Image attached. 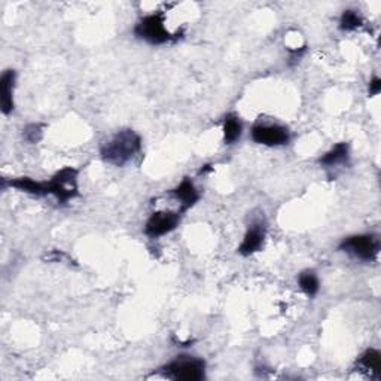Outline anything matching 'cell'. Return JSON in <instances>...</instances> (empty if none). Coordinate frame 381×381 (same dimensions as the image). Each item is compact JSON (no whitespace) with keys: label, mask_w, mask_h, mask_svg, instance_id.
<instances>
[{"label":"cell","mask_w":381,"mask_h":381,"mask_svg":"<svg viewBox=\"0 0 381 381\" xmlns=\"http://www.w3.org/2000/svg\"><path fill=\"white\" fill-rule=\"evenodd\" d=\"M142 138L134 130H121L107 143L101 146V158L109 164L123 167L132 158L141 152Z\"/></svg>","instance_id":"6da1fadb"},{"label":"cell","mask_w":381,"mask_h":381,"mask_svg":"<svg viewBox=\"0 0 381 381\" xmlns=\"http://www.w3.org/2000/svg\"><path fill=\"white\" fill-rule=\"evenodd\" d=\"M181 213L178 212H155L147 219L145 225V234L151 238H158L169 234L179 225Z\"/></svg>","instance_id":"52a82bcc"},{"label":"cell","mask_w":381,"mask_h":381,"mask_svg":"<svg viewBox=\"0 0 381 381\" xmlns=\"http://www.w3.org/2000/svg\"><path fill=\"white\" fill-rule=\"evenodd\" d=\"M172 195L179 201V206H181L179 213L189 210L200 198V194H198L197 188L194 187V183L188 178H185L178 185V187H176L174 189H172Z\"/></svg>","instance_id":"9c48e42d"},{"label":"cell","mask_w":381,"mask_h":381,"mask_svg":"<svg viewBox=\"0 0 381 381\" xmlns=\"http://www.w3.org/2000/svg\"><path fill=\"white\" fill-rule=\"evenodd\" d=\"M43 195H54L60 204L78 197V170L66 167L55 173L50 182H43Z\"/></svg>","instance_id":"3957f363"},{"label":"cell","mask_w":381,"mask_h":381,"mask_svg":"<svg viewBox=\"0 0 381 381\" xmlns=\"http://www.w3.org/2000/svg\"><path fill=\"white\" fill-rule=\"evenodd\" d=\"M43 134V128L41 124H30L24 128V138L29 143H38Z\"/></svg>","instance_id":"2e32d148"},{"label":"cell","mask_w":381,"mask_h":381,"mask_svg":"<svg viewBox=\"0 0 381 381\" xmlns=\"http://www.w3.org/2000/svg\"><path fill=\"white\" fill-rule=\"evenodd\" d=\"M241 130H243V125H241L238 116H236L234 114L227 115L224 119V142H225V145L236 143L241 137Z\"/></svg>","instance_id":"4fadbf2b"},{"label":"cell","mask_w":381,"mask_h":381,"mask_svg":"<svg viewBox=\"0 0 381 381\" xmlns=\"http://www.w3.org/2000/svg\"><path fill=\"white\" fill-rule=\"evenodd\" d=\"M252 141L264 146H283L291 141L289 130L277 124H258L250 132Z\"/></svg>","instance_id":"8992f818"},{"label":"cell","mask_w":381,"mask_h":381,"mask_svg":"<svg viewBox=\"0 0 381 381\" xmlns=\"http://www.w3.org/2000/svg\"><path fill=\"white\" fill-rule=\"evenodd\" d=\"M340 250L360 261H374L380 252V241L373 234H359L346 238L340 245Z\"/></svg>","instance_id":"5b68a950"},{"label":"cell","mask_w":381,"mask_h":381,"mask_svg":"<svg viewBox=\"0 0 381 381\" xmlns=\"http://www.w3.org/2000/svg\"><path fill=\"white\" fill-rule=\"evenodd\" d=\"M15 76V70H5L0 78V109L3 115H9L14 110Z\"/></svg>","instance_id":"30bf717a"},{"label":"cell","mask_w":381,"mask_h":381,"mask_svg":"<svg viewBox=\"0 0 381 381\" xmlns=\"http://www.w3.org/2000/svg\"><path fill=\"white\" fill-rule=\"evenodd\" d=\"M364 23L362 17L356 11H344L340 18V29L342 32H353L359 29V27Z\"/></svg>","instance_id":"9a60e30c"},{"label":"cell","mask_w":381,"mask_h":381,"mask_svg":"<svg viewBox=\"0 0 381 381\" xmlns=\"http://www.w3.org/2000/svg\"><path fill=\"white\" fill-rule=\"evenodd\" d=\"M359 365L364 368L369 375L375 378L380 377V369H381V355L380 351L375 349L367 350L364 355L359 359Z\"/></svg>","instance_id":"8fae6325"},{"label":"cell","mask_w":381,"mask_h":381,"mask_svg":"<svg viewBox=\"0 0 381 381\" xmlns=\"http://www.w3.org/2000/svg\"><path fill=\"white\" fill-rule=\"evenodd\" d=\"M164 23H165L164 12H155L138 21V24L134 27V33L137 38H141L152 45H163L178 39L167 32Z\"/></svg>","instance_id":"277c9868"},{"label":"cell","mask_w":381,"mask_h":381,"mask_svg":"<svg viewBox=\"0 0 381 381\" xmlns=\"http://www.w3.org/2000/svg\"><path fill=\"white\" fill-rule=\"evenodd\" d=\"M298 285L301 287V291L313 298V296L318 295L319 289H320V282L318 276H316L314 271H310V269H307V271H302L298 276Z\"/></svg>","instance_id":"5bb4252c"},{"label":"cell","mask_w":381,"mask_h":381,"mask_svg":"<svg viewBox=\"0 0 381 381\" xmlns=\"http://www.w3.org/2000/svg\"><path fill=\"white\" fill-rule=\"evenodd\" d=\"M264 240H265V225L262 222H254L250 224L247 228L246 234L241 245L238 246V254L243 256H250L261 250L264 246Z\"/></svg>","instance_id":"ba28073f"},{"label":"cell","mask_w":381,"mask_h":381,"mask_svg":"<svg viewBox=\"0 0 381 381\" xmlns=\"http://www.w3.org/2000/svg\"><path fill=\"white\" fill-rule=\"evenodd\" d=\"M347 158H349V145L338 143L333 146L329 152H327L320 158V164L325 167H332V165L346 163Z\"/></svg>","instance_id":"7c38bea8"},{"label":"cell","mask_w":381,"mask_h":381,"mask_svg":"<svg viewBox=\"0 0 381 381\" xmlns=\"http://www.w3.org/2000/svg\"><path fill=\"white\" fill-rule=\"evenodd\" d=\"M161 369L164 377L174 381H200L206 377V362L192 356H178Z\"/></svg>","instance_id":"7a4b0ae2"},{"label":"cell","mask_w":381,"mask_h":381,"mask_svg":"<svg viewBox=\"0 0 381 381\" xmlns=\"http://www.w3.org/2000/svg\"><path fill=\"white\" fill-rule=\"evenodd\" d=\"M368 91H369V96H378L380 91H381V79L380 78H373L369 82V87H368Z\"/></svg>","instance_id":"e0dca14e"}]
</instances>
